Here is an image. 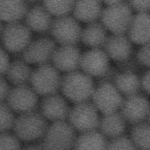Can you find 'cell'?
<instances>
[{"instance_id":"cell-37","label":"cell","mask_w":150,"mask_h":150,"mask_svg":"<svg viewBox=\"0 0 150 150\" xmlns=\"http://www.w3.org/2000/svg\"><path fill=\"white\" fill-rule=\"evenodd\" d=\"M140 82L141 89L150 95V68L142 74Z\"/></svg>"},{"instance_id":"cell-10","label":"cell","mask_w":150,"mask_h":150,"mask_svg":"<svg viewBox=\"0 0 150 150\" xmlns=\"http://www.w3.org/2000/svg\"><path fill=\"white\" fill-rule=\"evenodd\" d=\"M92 99L99 111L107 114L120 110L123 97L113 83H105L96 86Z\"/></svg>"},{"instance_id":"cell-36","label":"cell","mask_w":150,"mask_h":150,"mask_svg":"<svg viewBox=\"0 0 150 150\" xmlns=\"http://www.w3.org/2000/svg\"><path fill=\"white\" fill-rule=\"evenodd\" d=\"M8 80L3 76L1 78V102L5 101L6 100L11 88H10Z\"/></svg>"},{"instance_id":"cell-38","label":"cell","mask_w":150,"mask_h":150,"mask_svg":"<svg viewBox=\"0 0 150 150\" xmlns=\"http://www.w3.org/2000/svg\"><path fill=\"white\" fill-rule=\"evenodd\" d=\"M26 149H44L43 147L42 144V143L40 144H29V145L26 146Z\"/></svg>"},{"instance_id":"cell-6","label":"cell","mask_w":150,"mask_h":150,"mask_svg":"<svg viewBox=\"0 0 150 150\" xmlns=\"http://www.w3.org/2000/svg\"><path fill=\"white\" fill-rule=\"evenodd\" d=\"M98 111L93 102L89 100L75 103L71 108L68 122L81 133L96 130L100 120Z\"/></svg>"},{"instance_id":"cell-40","label":"cell","mask_w":150,"mask_h":150,"mask_svg":"<svg viewBox=\"0 0 150 150\" xmlns=\"http://www.w3.org/2000/svg\"><path fill=\"white\" fill-rule=\"evenodd\" d=\"M147 121L150 123V111H149V114H148V117H147Z\"/></svg>"},{"instance_id":"cell-24","label":"cell","mask_w":150,"mask_h":150,"mask_svg":"<svg viewBox=\"0 0 150 150\" xmlns=\"http://www.w3.org/2000/svg\"><path fill=\"white\" fill-rule=\"evenodd\" d=\"M29 65L23 59L12 62L5 75L8 81L14 86L30 84L33 70Z\"/></svg>"},{"instance_id":"cell-32","label":"cell","mask_w":150,"mask_h":150,"mask_svg":"<svg viewBox=\"0 0 150 150\" xmlns=\"http://www.w3.org/2000/svg\"><path fill=\"white\" fill-rule=\"evenodd\" d=\"M135 55L143 66L150 68V42L140 45Z\"/></svg>"},{"instance_id":"cell-1","label":"cell","mask_w":150,"mask_h":150,"mask_svg":"<svg viewBox=\"0 0 150 150\" xmlns=\"http://www.w3.org/2000/svg\"><path fill=\"white\" fill-rule=\"evenodd\" d=\"M95 87L92 77L77 70L62 77L60 90L65 98L75 104L89 100Z\"/></svg>"},{"instance_id":"cell-12","label":"cell","mask_w":150,"mask_h":150,"mask_svg":"<svg viewBox=\"0 0 150 150\" xmlns=\"http://www.w3.org/2000/svg\"><path fill=\"white\" fill-rule=\"evenodd\" d=\"M55 42L42 38L31 42L23 52V59L30 65L38 66L50 63L56 50Z\"/></svg>"},{"instance_id":"cell-5","label":"cell","mask_w":150,"mask_h":150,"mask_svg":"<svg viewBox=\"0 0 150 150\" xmlns=\"http://www.w3.org/2000/svg\"><path fill=\"white\" fill-rule=\"evenodd\" d=\"M76 130L66 121L52 122L42 139L44 149H74Z\"/></svg>"},{"instance_id":"cell-23","label":"cell","mask_w":150,"mask_h":150,"mask_svg":"<svg viewBox=\"0 0 150 150\" xmlns=\"http://www.w3.org/2000/svg\"><path fill=\"white\" fill-rule=\"evenodd\" d=\"M108 140L100 131L96 130L81 133L76 139L73 149L104 150L107 149Z\"/></svg>"},{"instance_id":"cell-16","label":"cell","mask_w":150,"mask_h":150,"mask_svg":"<svg viewBox=\"0 0 150 150\" xmlns=\"http://www.w3.org/2000/svg\"><path fill=\"white\" fill-rule=\"evenodd\" d=\"M81 54L75 45H61L55 50L52 62L60 71L68 73L77 71L80 67Z\"/></svg>"},{"instance_id":"cell-9","label":"cell","mask_w":150,"mask_h":150,"mask_svg":"<svg viewBox=\"0 0 150 150\" xmlns=\"http://www.w3.org/2000/svg\"><path fill=\"white\" fill-rule=\"evenodd\" d=\"M77 21L68 15L57 17L50 29L54 39L61 45H75L81 39L82 33Z\"/></svg>"},{"instance_id":"cell-30","label":"cell","mask_w":150,"mask_h":150,"mask_svg":"<svg viewBox=\"0 0 150 150\" xmlns=\"http://www.w3.org/2000/svg\"><path fill=\"white\" fill-rule=\"evenodd\" d=\"M107 149H122L135 150L137 149L130 137L124 134L110 139L108 141Z\"/></svg>"},{"instance_id":"cell-4","label":"cell","mask_w":150,"mask_h":150,"mask_svg":"<svg viewBox=\"0 0 150 150\" xmlns=\"http://www.w3.org/2000/svg\"><path fill=\"white\" fill-rule=\"evenodd\" d=\"M62 79L59 71L48 63L33 70L30 84L38 95L45 96L57 93L61 88Z\"/></svg>"},{"instance_id":"cell-11","label":"cell","mask_w":150,"mask_h":150,"mask_svg":"<svg viewBox=\"0 0 150 150\" xmlns=\"http://www.w3.org/2000/svg\"><path fill=\"white\" fill-rule=\"evenodd\" d=\"M150 110L149 100L139 93L125 96L119 110L127 122L132 125L146 120Z\"/></svg>"},{"instance_id":"cell-3","label":"cell","mask_w":150,"mask_h":150,"mask_svg":"<svg viewBox=\"0 0 150 150\" xmlns=\"http://www.w3.org/2000/svg\"><path fill=\"white\" fill-rule=\"evenodd\" d=\"M128 2L107 6L101 15V22L108 31L112 34L126 35L134 15Z\"/></svg>"},{"instance_id":"cell-33","label":"cell","mask_w":150,"mask_h":150,"mask_svg":"<svg viewBox=\"0 0 150 150\" xmlns=\"http://www.w3.org/2000/svg\"><path fill=\"white\" fill-rule=\"evenodd\" d=\"M119 72L116 67L110 66L108 70L102 75L98 78H96V85L105 83L113 84Z\"/></svg>"},{"instance_id":"cell-35","label":"cell","mask_w":150,"mask_h":150,"mask_svg":"<svg viewBox=\"0 0 150 150\" xmlns=\"http://www.w3.org/2000/svg\"><path fill=\"white\" fill-rule=\"evenodd\" d=\"M10 64L9 57L4 48L1 49V76H5Z\"/></svg>"},{"instance_id":"cell-41","label":"cell","mask_w":150,"mask_h":150,"mask_svg":"<svg viewBox=\"0 0 150 150\" xmlns=\"http://www.w3.org/2000/svg\"><path fill=\"white\" fill-rule=\"evenodd\" d=\"M26 1H30V2H33V1H35L38 0H25Z\"/></svg>"},{"instance_id":"cell-20","label":"cell","mask_w":150,"mask_h":150,"mask_svg":"<svg viewBox=\"0 0 150 150\" xmlns=\"http://www.w3.org/2000/svg\"><path fill=\"white\" fill-rule=\"evenodd\" d=\"M51 15L44 6H35L28 10L25 17L27 26L36 32H46L50 30L53 22Z\"/></svg>"},{"instance_id":"cell-39","label":"cell","mask_w":150,"mask_h":150,"mask_svg":"<svg viewBox=\"0 0 150 150\" xmlns=\"http://www.w3.org/2000/svg\"><path fill=\"white\" fill-rule=\"evenodd\" d=\"M101 1L107 6L113 5V4H117V3L125 1V0H101Z\"/></svg>"},{"instance_id":"cell-34","label":"cell","mask_w":150,"mask_h":150,"mask_svg":"<svg viewBox=\"0 0 150 150\" xmlns=\"http://www.w3.org/2000/svg\"><path fill=\"white\" fill-rule=\"evenodd\" d=\"M127 2L137 13L150 12V0H127Z\"/></svg>"},{"instance_id":"cell-29","label":"cell","mask_w":150,"mask_h":150,"mask_svg":"<svg viewBox=\"0 0 150 150\" xmlns=\"http://www.w3.org/2000/svg\"><path fill=\"white\" fill-rule=\"evenodd\" d=\"M115 63L116 67L119 71L132 73L138 75L144 67L139 62L135 53L123 61Z\"/></svg>"},{"instance_id":"cell-8","label":"cell","mask_w":150,"mask_h":150,"mask_svg":"<svg viewBox=\"0 0 150 150\" xmlns=\"http://www.w3.org/2000/svg\"><path fill=\"white\" fill-rule=\"evenodd\" d=\"M6 101L14 112L19 115L35 111L39 105L38 95L28 85L15 86Z\"/></svg>"},{"instance_id":"cell-14","label":"cell","mask_w":150,"mask_h":150,"mask_svg":"<svg viewBox=\"0 0 150 150\" xmlns=\"http://www.w3.org/2000/svg\"><path fill=\"white\" fill-rule=\"evenodd\" d=\"M39 108L41 114L52 122L68 119L71 110L65 98L57 93L44 96L39 103Z\"/></svg>"},{"instance_id":"cell-18","label":"cell","mask_w":150,"mask_h":150,"mask_svg":"<svg viewBox=\"0 0 150 150\" xmlns=\"http://www.w3.org/2000/svg\"><path fill=\"white\" fill-rule=\"evenodd\" d=\"M102 2L101 0H76L72 11L74 17L86 23L96 21L103 10Z\"/></svg>"},{"instance_id":"cell-15","label":"cell","mask_w":150,"mask_h":150,"mask_svg":"<svg viewBox=\"0 0 150 150\" xmlns=\"http://www.w3.org/2000/svg\"><path fill=\"white\" fill-rule=\"evenodd\" d=\"M132 44L126 35L112 34L108 36L103 48L110 59L117 63L134 54Z\"/></svg>"},{"instance_id":"cell-26","label":"cell","mask_w":150,"mask_h":150,"mask_svg":"<svg viewBox=\"0 0 150 150\" xmlns=\"http://www.w3.org/2000/svg\"><path fill=\"white\" fill-rule=\"evenodd\" d=\"M132 125L130 137L137 149H150V123L147 120Z\"/></svg>"},{"instance_id":"cell-31","label":"cell","mask_w":150,"mask_h":150,"mask_svg":"<svg viewBox=\"0 0 150 150\" xmlns=\"http://www.w3.org/2000/svg\"><path fill=\"white\" fill-rule=\"evenodd\" d=\"M0 150H17L21 148V140L15 134L8 132H1Z\"/></svg>"},{"instance_id":"cell-13","label":"cell","mask_w":150,"mask_h":150,"mask_svg":"<svg viewBox=\"0 0 150 150\" xmlns=\"http://www.w3.org/2000/svg\"><path fill=\"white\" fill-rule=\"evenodd\" d=\"M110 59L103 50L92 48L81 55L80 68L82 71L92 78H98L110 66Z\"/></svg>"},{"instance_id":"cell-19","label":"cell","mask_w":150,"mask_h":150,"mask_svg":"<svg viewBox=\"0 0 150 150\" xmlns=\"http://www.w3.org/2000/svg\"><path fill=\"white\" fill-rule=\"evenodd\" d=\"M126 122L120 110L103 114L100 118V131L109 139L123 135L126 129Z\"/></svg>"},{"instance_id":"cell-27","label":"cell","mask_w":150,"mask_h":150,"mask_svg":"<svg viewBox=\"0 0 150 150\" xmlns=\"http://www.w3.org/2000/svg\"><path fill=\"white\" fill-rule=\"evenodd\" d=\"M76 0H43V6L52 15H68L73 11Z\"/></svg>"},{"instance_id":"cell-22","label":"cell","mask_w":150,"mask_h":150,"mask_svg":"<svg viewBox=\"0 0 150 150\" xmlns=\"http://www.w3.org/2000/svg\"><path fill=\"white\" fill-rule=\"evenodd\" d=\"M107 30L101 22L90 23L82 31L81 40L84 44L91 48L103 47L108 38Z\"/></svg>"},{"instance_id":"cell-2","label":"cell","mask_w":150,"mask_h":150,"mask_svg":"<svg viewBox=\"0 0 150 150\" xmlns=\"http://www.w3.org/2000/svg\"><path fill=\"white\" fill-rule=\"evenodd\" d=\"M48 120L40 112L20 114L16 117L13 129L21 141L36 142L42 139L48 129Z\"/></svg>"},{"instance_id":"cell-28","label":"cell","mask_w":150,"mask_h":150,"mask_svg":"<svg viewBox=\"0 0 150 150\" xmlns=\"http://www.w3.org/2000/svg\"><path fill=\"white\" fill-rule=\"evenodd\" d=\"M14 113L6 102H1V132L13 129L16 119Z\"/></svg>"},{"instance_id":"cell-25","label":"cell","mask_w":150,"mask_h":150,"mask_svg":"<svg viewBox=\"0 0 150 150\" xmlns=\"http://www.w3.org/2000/svg\"><path fill=\"white\" fill-rule=\"evenodd\" d=\"M113 84L124 96L139 93L141 88L140 78L132 73L119 72Z\"/></svg>"},{"instance_id":"cell-7","label":"cell","mask_w":150,"mask_h":150,"mask_svg":"<svg viewBox=\"0 0 150 150\" xmlns=\"http://www.w3.org/2000/svg\"><path fill=\"white\" fill-rule=\"evenodd\" d=\"M30 30L27 25L19 22L1 26V35L4 48L12 53L23 52L31 42Z\"/></svg>"},{"instance_id":"cell-21","label":"cell","mask_w":150,"mask_h":150,"mask_svg":"<svg viewBox=\"0 0 150 150\" xmlns=\"http://www.w3.org/2000/svg\"><path fill=\"white\" fill-rule=\"evenodd\" d=\"M25 0H1V19L7 23L18 22L28 11Z\"/></svg>"},{"instance_id":"cell-17","label":"cell","mask_w":150,"mask_h":150,"mask_svg":"<svg viewBox=\"0 0 150 150\" xmlns=\"http://www.w3.org/2000/svg\"><path fill=\"white\" fill-rule=\"evenodd\" d=\"M126 35L137 45L150 42V14L137 13L134 15Z\"/></svg>"}]
</instances>
